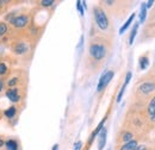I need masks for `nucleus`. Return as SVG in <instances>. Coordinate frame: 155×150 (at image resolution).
<instances>
[{
	"label": "nucleus",
	"instance_id": "1",
	"mask_svg": "<svg viewBox=\"0 0 155 150\" xmlns=\"http://www.w3.org/2000/svg\"><path fill=\"white\" fill-rule=\"evenodd\" d=\"M88 54H90V57L93 60V61H101L104 60L106 54H107V49L106 47L100 43V42H93L90 44V48H88Z\"/></svg>",
	"mask_w": 155,
	"mask_h": 150
},
{
	"label": "nucleus",
	"instance_id": "2",
	"mask_svg": "<svg viewBox=\"0 0 155 150\" xmlns=\"http://www.w3.org/2000/svg\"><path fill=\"white\" fill-rule=\"evenodd\" d=\"M93 15H94V20H96V24L100 30H106L109 28V18L105 13V11L101 8V7H94L93 10Z\"/></svg>",
	"mask_w": 155,
	"mask_h": 150
},
{
	"label": "nucleus",
	"instance_id": "3",
	"mask_svg": "<svg viewBox=\"0 0 155 150\" xmlns=\"http://www.w3.org/2000/svg\"><path fill=\"white\" fill-rule=\"evenodd\" d=\"M8 21L10 24L15 28V29H18V30H21V29H25L28 25H29V21H30V17L29 15H18L16 17H8Z\"/></svg>",
	"mask_w": 155,
	"mask_h": 150
},
{
	"label": "nucleus",
	"instance_id": "4",
	"mask_svg": "<svg viewBox=\"0 0 155 150\" xmlns=\"http://www.w3.org/2000/svg\"><path fill=\"white\" fill-rule=\"evenodd\" d=\"M29 44L24 41H17L12 44V53L15 55H18V56H23L25 54H28L29 51Z\"/></svg>",
	"mask_w": 155,
	"mask_h": 150
},
{
	"label": "nucleus",
	"instance_id": "5",
	"mask_svg": "<svg viewBox=\"0 0 155 150\" xmlns=\"http://www.w3.org/2000/svg\"><path fill=\"white\" fill-rule=\"evenodd\" d=\"M114 75H115V72H114V70H107V72H105L104 74L100 76L99 82H98V86H97V92H101V91L105 90V87H106V86L109 85V82L112 80Z\"/></svg>",
	"mask_w": 155,
	"mask_h": 150
},
{
	"label": "nucleus",
	"instance_id": "6",
	"mask_svg": "<svg viewBox=\"0 0 155 150\" xmlns=\"http://www.w3.org/2000/svg\"><path fill=\"white\" fill-rule=\"evenodd\" d=\"M155 91V82L154 81H146L143 83H141L137 88V93L140 95H143V96H147L152 92Z\"/></svg>",
	"mask_w": 155,
	"mask_h": 150
},
{
	"label": "nucleus",
	"instance_id": "7",
	"mask_svg": "<svg viewBox=\"0 0 155 150\" xmlns=\"http://www.w3.org/2000/svg\"><path fill=\"white\" fill-rule=\"evenodd\" d=\"M6 96H7V99L11 101V103H13V104H17V103H19L20 99H21V94H20V90L18 87H15V88H7L6 90Z\"/></svg>",
	"mask_w": 155,
	"mask_h": 150
},
{
	"label": "nucleus",
	"instance_id": "8",
	"mask_svg": "<svg viewBox=\"0 0 155 150\" xmlns=\"http://www.w3.org/2000/svg\"><path fill=\"white\" fill-rule=\"evenodd\" d=\"M106 136H107V130L105 128L101 129V131L98 135V149L103 150L105 144H106Z\"/></svg>",
	"mask_w": 155,
	"mask_h": 150
},
{
	"label": "nucleus",
	"instance_id": "9",
	"mask_svg": "<svg viewBox=\"0 0 155 150\" xmlns=\"http://www.w3.org/2000/svg\"><path fill=\"white\" fill-rule=\"evenodd\" d=\"M130 79H131V73H130V72H128V74H127V76H125L124 85L122 86V88H120V91H119V94H118V96H117V103H119V101L122 100V96H123V94H124V91H125V88H127L128 83L130 82Z\"/></svg>",
	"mask_w": 155,
	"mask_h": 150
},
{
	"label": "nucleus",
	"instance_id": "10",
	"mask_svg": "<svg viewBox=\"0 0 155 150\" xmlns=\"http://www.w3.org/2000/svg\"><path fill=\"white\" fill-rule=\"evenodd\" d=\"M4 145L6 150H19V144L16 139H7Z\"/></svg>",
	"mask_w": 155,
	"mask_h": 150
},
{
	"label": "nucleus",
	"instance_id": "11",
	"mask_svg": "<svg viewBox=\"0 0 155 150\" xmlns=\"http://www.w3.org/2000/svg\"><path fill=\"white\" fill-rule=\"evenodd\" d=\"M137 147H138L137 141H136V139H131L130 142H128V143L123 144V145L119 148V150H136Z\"/></svg>",
	"mask_w": 155,
	"mask_h": 150
},
{
	"label": "nucleus",
	"instance_id": "12",
	"mask_svg": "<svg viewBox=\"0 0 155 150\" xmlns=\"http://www.w3.org/2000/svg\"><path fill=\"white\" fill-rule=\"evenodd\" d=\"M147 111H148V116L150 117V119H155V96H153L152 100L149 101Z\"/></svg>",
	"mask_w": 155,
	"mask_h": 150
},
{
	"label": "nucleus",
	"instance_id": "13",
	"mask_svg": "<svg viewBox=\"0 0 155 150\" xmlns=\"http://www.w3.org/2000/svg\"><path fill=\"white\" fill-rule=\"evenodd\" d=\"M17 107L16 106H11V107H8V109H6L5 111H4V116L7 118V119H12L16 114H17Z\"/></svg>",
	"mask_w": 155,
	"mask_h": 150
},
{
	"label": "nucleus",
	"instance_id": "14",
	"mask_svg": "<svg viewBox=\"0 0 155 150\" xmlns=\"http://www.w3.org/2000/svg\"><path fill=\"white\" fill-rule=\"evenodd\" d=\"M135 16H136L135 13H133V15L129 17V19H128V20L124 23V25H123V26L119 29V34H120V35H122V34H124V31H125V30H127V29L130 26V24H131V23H133V20L135 19Z\"/></svg>",
	"mask_w": 155,
	"mask_h": 150
},
{
	"label": "nucleus",
	"instance_id": "15",
	"mask_svg": "<svg viewBox=\"0 0 155 150\" xmlns=\"http://www.w3.org/2000/svg\"><path fill=\"white\" fill-rule=\"evenodd\" d=\"M104 124H105V118H104V119H103V120H101V122L98 124V126L96 128V130L93 131L92 136H91V138H90V142H92V141H93V138H94L97 135H99V132L101 131V129L104 128Z\"/></svg>",
	"mask_w": 155,
	"mask_h": 150
},
{
	"label": "nucleus",
	"instance_id": "16",
	"mask_svg": "<svg viewBox=\"0 0 155 150\" xmlns=\"http://www.w3.org/2000/svg\"><path fill=\"white\" fill-rule=\"evenodd\" d=\"M8 31V25L6 21H0V38L4 37Z\"/></svg>",
	"mask_w": 155,
	"mask_h": 150
},
{
	"label": "nucleus",
	"instance_id": "17",
	"mask_svg": "<svg viewBox=\"0 0 155 150\" xmlns=\"http://www.w3.org/2000/svg\"><path fill=\"white\" fill-rule=\"evenodd\" d=\"M148 63H149V60L147 56H142L140 57V67L142 70H144L147 67H148Z\"/></svg>",
	"mask_w": 155,
	"mask_h": 150
},
{
	"label": "nucleus",
	"instance_id": "18",
	"mask_svg": "<svg viewBox=\"0 0 155 150\" xmlns=\"http://www.w3.org/2000/svg\"><path fill=\"white\" fill-rule=\"evenodd\" d=\"M137 30H138V23H136L131 30V34H130V38H129V44H133L134 43V39H135V36L137 34Z\"/></svg>",
	"mask_w": 155,
	"mask_h": 150
},
{
	"label": "nucleus",
	"instance_id": "19",
	"mask_svg": "<svg viewBox=\"0 0 155 150\" xmlns=\"http://www.w3.org/2000/svg\"><path fill=\"white\" fill-rule=\"evenodd\" d=\"M8 73V68L7 64L5 62H0V76H5Z\"/></svg>",
	"mask_w": 155,
	"mask_h": 150
},
{
	"label": "nucleus",
	"instance_id": "20",
	"mask_svg": "<svg viewBox=\"0 0 155 150\" xmlns=\"http://www.w3.org/2000/svg\"><path fill=\"white\" fill-rule=\"evenodd\" d=\"M133 139V133L129 131H125L123 132V135H122V141L123 142H125V143H128V142H130Z\"/></svg>",
	"mask_w": 155,
	"mask_h": 150
},
{
	"label": "nucleus",
	"instance_id": "21",
	"mask_svg": "<svg viewBox=\"0 0 155 150\" xmlns=\"http://www.w3.org/2000/svg\"><path fill=\"white\" fill-rule=\"evenodd\" d=\"M146 16H147V8H146V5L143 4L142 7H141V12H140V20L143 23L144 19H146Z\"/></svg>",
	"mask_w": 155,
	"mask_h": 150
},
{
	"label": "nucleus",
	"instance_id": "22",
	"mask_svg": "<svg viewBox=\"0 0 155 150\" xmlns=\"http://www.w3.org/2000/svg\"><path fill=\"white\" fill-rule=\"evenodd\" d=\"M55 2L53 1V0H43V1H41L39 2V5L42 6V7H50V6H53Z\"/></svg>",
	"mask_w": 155,
	"mask_h": 150
},
{
	"label": "nucleus",
	"instance_id": "23",
	"mask_svg": "<svg viewBox=\"0 0 155 150\" xmlns=\"http://www.w3.org/2000/svg\"><path fill=\"white\" fill-rule=\"evenodd\" d=\"M77 6H78L79 12H80V15L84 16V6H82V1H77Z\"/></svg>",
	"mask_w": 155,
	"mask_h": 150
},
{
	"label": "nucleus",
	"instance_id": "24",
	"mask_svg": "<svg viewBox=\"0 0 155 150\" xmlns=\"http://www.w3.org/2000/svg\"><path fill=\"white\" fill-rule=\"evenodd\" d=\"M81 148H82V142L78 141L77 143L74 144V150H81Z\"/></svg>",
	"mask_w": 155,
	"mask_h": 150
},
{
	"label": "nucleus",
	"instance_id": "25",
	"mask_svg": "<svg viewBox=\"0 0 155 150\" xmlns=\"http://www.w3.org/2000/svg\"><path fill=\"white\" fill-rule=\"evenodd\" d=\"M153 4H154V1H153V0H150V1H148L147 4H144V5H146V8H150V7L153 6Z\"/></svg>",
	"mask_w": 155,
	"mask_h": 150
},
{
	"label": "nucleus",
	"instance_id": "26",
	"mask_svg": "<svg viewBox=\"0 0 155 150\" xmlns=\"http://www.w3.org/2000/svg\"><path fill=\"white\" fill-rule=\"evenodd\" d=\"M4 85H5V83H4V80H2V79H0V93L2 92V88H4Z\"/></svg>",
	"mask_w": 155,
	"mask_h": 150
},
{
	"label": "nucleus",
	"instance_id": "27",
	"mask_svg": "<svg viewBox=\"0 0 155 150\" xmlns=\"http://www.w3.org/2000/svg\"><path fill=\"white\" fill-rule=\"evenodd\" d=\"M4 144H5V141H4V138L0 136V149L4 147Z\"/></svg>",
	"mask_w": 155,
	"mask_h": 150
},
{
	"label": "nucleus",
	"instance_id": "28",
	"mask_svg": "<svg viewBox=\"0 0 155 150\" xmlns=\"http://www.w3.org/2000/svg\"><path fill=\"white\" fill-rule=\"evenodd\" d=\"M136 150H147V148H146L144 145H138V147L136 148Z\"/></svg>",
	"mask_w": 155,
	"mask_h": 150
},
{
	"label": "nucleus",
	"instance_id": "29",
	"mask_svg": "<svg viewBox=\"0 0 155 150\" xmlns=\"http://www.w3.org/2000/svg\"><path fill=\"white\" fill-rule=\"evenodd\" d=\"M51 150H58V144H55L54 147H53V149Z\"/></svg>",
	"mask_w": 155,
	"mask_h": 150
}]
</instances>
